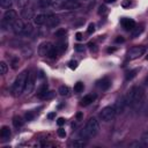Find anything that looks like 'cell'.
Returning <instances> with one entry per match:
<instances>
[{
	"label": "cell",
	"mask_w": 148,
	"mask_h": 148,
	"mask_svg": "<svg viewBox=\"0 0 148 148\" xmlns=\"http://www.w3.org/2000/svg\"><path fill=\"white\" fill-rule=\"evenodd\" d=\"M59 94H60L61 96H67V95L69 94L68 87H67V86H60V87H59Z\"/></svg>",
	"instance_id": "21"
},
{
	"label": "cell",
	"mask_w": 148,
	"mask_h": 148,
	"mask_svg": "<svg viewBox=\"0 0 148 148\" xmlns=\"http://www.w3.org/2000/svg\"><path fill=\"white\" fill-rule=\"evenodd\" d=\"M57 124H58L59 126H62V125L65 124V119H64L62 117H60V118H58V120H57Z\"/></svg>",
	"instance_id": "34"
},
{
	"label": "cell",
	"mask_w": 148,
	"mask_h": 148,
	"mask_svg": "<svg viewBox=\"0 0 148 148\" xmlns=\"http://www.w3.org/2000/svg\"><path fill=\"white\" fill-rule=\"evenodd\" d=\"M16 20V12L13 10V9H8L3 16H2V20H1V27L3 30L8 29V28H12L13 27V23L15 22Z\"/></svg>",
	"instance_id": "4"
},
{
	"label": "cell",
	"mask_w": 148,
	"mask_h": 148,
	"mask_svg": "<svg viewBox=\"0 0 148 148\" xmlns=\"http://www.w3.org/2000/svg\"><path fill=\"white\" fill-rule=\"evenodd\" d=\"M145 52H146L145 46L136 45V46H133L132 49H130V51L127 52V58H128L130 60H134V59L140 58Z\"/></svg>",
	"instance_id": "6"
},
{
	"label": "cell",
	"mask_w": 148,
	"mask_h": 148,
	"mask_svg": "<svg viewBox=\"0 0 148 148\" xmlns=\"http://www.w3.org/2000/svg\"><path fill=\"white\" fill-rule=\"evenodd\" d=\"M87 31H88V34H92V32L95 31V25H94L92 23H90V24L88 25V29H87Z\"/></svg>",
	"instance_id": "31"
},
{
	"label": "cell",
	"mask_w": 148,
	"mask_h": 148,
	"mask_svg": "<svg viewBox=\"0 0 148 148\" xmlns=\"http://www.w3.org/2000/svg\"><path fill=\"white\" fill-rule=\"evenodd\" d=\"M75 36H76V39H77V40H82V38H83L81 32H76V35H75Z\"/></svg>",
	"instance_id": "37"
},
{
	"label": "cell",
	"mask_w": 148,
	"mask_h": 148,
	"mask_svg": "<svg viewBox=\"0 0 148 148\" xmlns=\"http://www.w3.org/2000/svg\"><path fill=\"white\" fill-rule=\"evenodd\" d=\"M138 72H139V69H138V68H134V69L128 71V72L126 73V75H125V80H126V81H131V80H133V79L136 76Z\"/></svg>",
	"instance_id": "19"
},
{
	"label": "cell",
	"mask_w": 148,
	"mask_h": 148,
	"mask_svg": "<svg viewBox=\"0 0 148 148\" xmlns=\"http://www.w3.org/2000/svg\"><path fill=\"white\" fill-rule=\"evenodd\" d=\"M77 1V0H76ZM80 1H88V0H80Z\"/></svg>",
	"instance_id": "43"
},
{
	"label": "cell",
	"mask_w": 148,
	"mask_h": 148,
	"mask_svg": "<svg viewBox=\"0 0 148 148\" xmlns=\"http://www.w3.org/2000/svg\"><path fill=\"white\" fill-rule=\"evenodd\" d=\"M57 134H58L59 138H65V136H66V131H65L64 128L60 127V128L57 131Z\"/></svg>",
	"instance_id": "28"
},
{
	"label": "cell",
	"mask_w": 148,
	"mask_h": 148,
	"mask_svg": "<svg viewBox=\"0 0 148 148\" xmlns=\"http://www.w3.org/2000/svg\"><path fill=\"white\" fill-rule=\"evenodd\" d=\"M81 117H82V113H77V118H79V119H80V118H81Z\"/></svg>",
	"instance_id": "41"
},
{
	"label": "cell",
	"mask_w": 148,
	"mask_h": 148,
	"mask_svg": "<svg viewBox=\"0 0 148 148\" xmlns=\"http://www.w3.org/2000/svg\"><path fill=\"white\" fill-rule=\"evenodd\" d=\"M116 0H105V2H108V3H111V2H114Z\"/></svg>",
	"instance_id": "40"
},
{
	"label": "cell",
	"mask_w": 148,
	"mask_h": 148,
	"mask_svg": "<svg viewBox=\"0 0 148 148\" xmlns=\"http://www.w3.org/2000/svg\"><path fill=\"white\" fill-rule=\"evenodd\" d=\"M121 25L124 27L125 30H133L135 28V22L132 20V18H128V17H124L121 20Z\"/></svg>",
	"instance_id": "11"
},
{
	"label": "cell",
	"mask_w": 148,
	"mask_h": 148,
	"mask_svg": "<svg viewBox=\"0 0 148 148\" xmlns=\"http://www.w3.org/2000/svg\"><path fill=\"white\" fill-rule=\"evenodd\" d=\"M13 124L15 127H21L23 125V119L20 117V116H16L13 118Z\"/></svg>",
	"instance_id": "20"
},
{
	"label": "cell",
	"mask_w": 148,
	"mask_h": 148,
	"mask_svg": "<svg viewBox=\"0 0 148 148\" xmlns=\"http://www.w3.org/2000/svg\"><path fill=\"white\" fill-rule=\"evenodd\" d=\"M116 113H117V110H116L114 105H109V106H105L102 109V111L99 112V118H101V120L108 123L114 118Z\"/></svg>",
	"instance_id": "5"
},
{
	"label": "cell",
	"mask_w": 148,
	"mask_h": 148,
	"mask_svg": "<svg viewBox=\"0 0 148 148\" xmlns=\"http://www.w3.org/2000/svg\"><path fill=\"white\" fill-rule=\"evenodd\" d=\"M86 141L83 140V139H75V140H73L72 142H71V147H74V148H83V147H86Z\"/></svg>",
	"instance_id": "17"
},
{
	"label": "cell",
	"mask_w": 148,
	"mask_h": 148,
	"mask_svg": "<svg viewBox=\"0 0 148 148\" xmlns=\"http://www.w3.org/2000/svg\"><path fill=\"white\" fill-rule=\"evenodd\" d=\"M28 75H29V73H28L27 71H24V72H22V73L16 77V80L14 81L13 87H12V92H13L14 96H20V95L24 91L25 84H27Z\"/></svg>",
	"instance_id": "3"
},
{
	"label": "cell",
	"mask_w": 148,
	"mask_h": 148,
	"mask_svg": "<svg viewBox=\"0 0 148 148\" xmlns=\"http://www.w3.org/2000/svg\"><path fill=\"white\" fill-rule=\"evenodd\" d=\"M141 32H142V28H140V29H138V30H136V31H135V32L133 34V37H136V36H138V35H140Z\"/></svg>",
	"instance_id": "36"
},
{
	"label": "cell",
	"mask_w": 148,
	"mask_h": 148,
	"mask_svg": "<svg viewBox=\"0 0 148 148\" xmlns=\"http://www.w3.org/2000/svg\"><path fill=\"white\" fill-rule=\"evenodd\" d=\"M59 22H60V21H59V17H58V16L52 15V14H49L45 25H47V27H56V25L59 24Z\"/></svg>",
	"instance_id": "12"
},
{
	"label": "cell",
	"mask_w": 148,
	"mask_h": 148,
	"mask_svg": "<svg viewBox=\"0 0 148 148\" xmlns=\"http://www.w3.org/2000/svg\"><path fill=\"white\" fill-rule=\"evenodd\" d=\"M0 5L3 8H9V6L12 5V0H0Z\"/></svg>",
	"instance_id": "27"
},
{
	"label": "cell",
	"mask_w": 148,
	"mask_h": 148,
	"mask_svg": "<svg viewBox=\"0 0 148 148\" xmlns=\"http://www.w3.org/2000/svg\"><path fill=\"white\" fill-rule=\"evenodd\" d=\"M75 50H76V51H79V52H82V51H84V46H83V45L77 44V45H75Z\"/></svg>",
	"instance_id": "33"
},
{
	"label": "cell",
	"mask_w": 148,
	"mask_h": 148,
	"mask_svg": "<svg viewBox=\"0 0 148 148\" xmlns=\"http://www.w3.org/2000/svg\"><path fill=\"white\" fill-rule=\"evenodd\" d=\"M83 89H84V86L82 82H76L74 84V91L75 92H81V91H83Z\"/></svg>",
	"instance_id": "23"
},
{
	"label": "cell",
	"mask_w": 148,
	"mask_h": 148,
	"mask_svg": "<svg viewBox=\"0 0 148 148\" xmlns=\"http://www.w3.org/2000/svg\"><path fill=\"white\" fill-rule=\"evenodd\" d=\"M116 42H117V43H120V42L123 43V42H124V38H123V37H118V38L116 39Z\"/></svg>",
	"instance_id": "39"
},
{
	"label": "cell",
	"mask_w": 148,
	"mask_h": 148,
	"mask_svg": "<svg viewBox=\"0 0 148 148\" xmlns=\"http://www.w3.org/2000/svg\"><path fill=\"white\" fill-rule=\"evenodd\" d=\"M98 132H99V123H98V120L96 118L91 117V118L88 119V121L86 123L84 127L81 130L80 136H81V139L88 140V139L95 136Z\"/></svg>",
	"instance_id": "2"
},
{
	"label": "cell",
	"mask_w": 148,
	"mask_h": 148,
	"mask_svg": "<svg viewBox=\"0 0 148 148\" xmlns=\"http://www.w3.org/2000/svg\"><path fill=\"white\" fill-rule=\"evenodd\" d=\"M52 47H53V45H52L50 42H44V43H42L40 46H39V53H40V56L47 57L49 53H50V51L52 50Z\"/></svg>",
	"instance_id": "8"
},
{
	"label": "cell",
	"mask_w": 148,
	"mask_h": 148,
	"mask_svg": "<svg viewBox=\"0 0 148 148\" xmlns=\"http://www.w3.org/2000/svg\"><path fill=\"white\" fill-rule=\"evenodd\" d=\"M34 87H35V79H34V75L31 73H29L28 79H27V84H25L24 91L28 92V94H30L34 90Z\"/></svg>",
	"instance_id": "10"
},
{
	"label": "cell",
	"mask_w": 148,
	"mask_h": 148,
	"mask_svg": "<svg viewBox=\"0 0 148 148\" xmlns=\"http://www.w3.org/2000/svg\"><path fill=\"white\" fill-rule=\"evenodd\" d=\"M25 119H27V120H32V119H34V113L27 112V113H25Z\"/></svg>",
	"instance_id": "32"
},
{
	"label": "cell",
	"mask_w": 148,
	"mask_h": 148,
	"mask_svg": "<svg viewBox=\"0 0 148 148\" xmlns=\"http://www.w3.org/2000/svg\"><path fill=\"white\" fill-rule=\"evenodd\" d=\"M146 59H147V60H148V54H147V56H146Z\"/></svg>",
	"instance_id": "42"
},
{
	"label": "cell",
	"mask_w": 148,
	"mask_h": 148,
	"mask_svg": "<svg viewBox=\"0 0 148 148\" xmlns=\"http://www.w3.org/2000/svg\"><path fill=\"white\" fill-rule=\"evenodd\" d=\"M67 44L65 43V40H61V42H59L58 43V45H57V49H58V51H60V52H64L65 50H66V46Z\"/></svg>",
	"instance_id": "24"
},
{
	"label": "cell",
	"mask_w": 148,
	"mask_h": 148,
	"mask_svg": "<svg viewBox=\"0 0 148 148\" xmlns=\"http://www.w3.org/2000/svg\"><path fill=\"white\" fill-rule=\"evenodd\" d=\"M54 116H56V112H52V113H49V114H47V118H49V119H52Z\"/></svg>",
	"instance_id": "38"
},
{
	"label": "cell",
	"mask_w": 148,
	"mask_h": 148,
	"mask_svg": "<svg viewBox=\"0 0 148 148\" xmlns=\"http://www.w3.org/2000/svg\"><path fill=\"white\" fill-rule=\"evenodd\" d=\"M96 99V95H92V94H89V95H86L82 99H81V106H87L89 104H91Z\"/></svg>",
	"instance_id": "15"
},
{
	"label": "cell",
	"mask_w": 148,
	"mask_h": 148,
	"mask_svg": "<svg viewBox=\"0 0 148 148\" xmlns=\"http://www.w3.org/2000/svg\"><path fill=\"white\" fill-rule=\"evenodd\" d=\"M56 0H38V6L40 8H49V7H54Z\"/></svg>",
	"instance_id": "16"
},
{
	"label": "cell",
	"mask_w": 148,
	"mask_h": 148,
	"mask_svg": "<svg viewBox=\"0 0 148 148\" xmlns=\"http://www.w3.org/2000/svg\"><path fill=\"white\" fill-rule=\"evenodd\" d=\"M111 86V81L109 80V77H103L102 80L97 81V87L101 89V90H108Z\"/></svg>",
	"instance_id": "13"
},
{
	"label": "cell",
	"mask_w": 148,
	"mask_h": 148,
	"mask_svg": "<svg viewBox=\"0 0 148 148\" xmlns=\"http://www.w3.org/2000/svg\"><path fill=\"white\" fill-rule=\"evenodd\" d=\"M7 71H8V66H7V64H6L5 61H0V74L3 75V74L7 73Z\"/></svg>",
	"instance_id": "22"
},
{
	"label": "cell",
	"mask_w": 148,
	"mask_h": 148,
	"mask_svg": "<svg viewBox=\"0 0 148 148\" xmlns=\"http://www.w3.org/2000/svg\"><path fill=\"white\" fill-rule=\"evenodd\" d=\"M81 6V3L76 0H65V1H60V7L65 8V9H69V10H73V9H77L79 7Z\"/></svg>",
	"instance_id": "7"
},
{
	"label": "cell",
	"mask_w": 148,
	"mask_h": 148,
	"mask_svg": "<svg viewBox=\"0 0 148 148\" xmlns=\"http://www.w3.org/2000/svg\"><path fill=\"white\" fill-rule=\"evenodd\" d=\"M68 66H69V68H71V69H75V68H76V66H77V61L72 60V61H69V62H68Z\"/></svg>",
	"instance_id": "30"
},
{
	"label": "cell",
	"mask_w": 148,
	"mask_h": 148,
	"mask_svg": "<svg viewBox=\"0 0 148 148\" xmlns=\"http://www.w3.org/2000/svg\"><path fill=\"white\" fill-rule=\"evenodd\" d=\"M130 147H143V143L142 142H139V141H133L132 143H130Z\"/></svg>",
	"instance_id": "29"
},
{
	"label": "cell",
	"mask_w": 148,
	"mask_h": 148,
	"mask_svg": "<svg viewBox=\"0 0 148 148\" xmlns=\"http://www.w3.org/2000/svg\"><path fill=\"white\" fill-rule=\"evenodd\" d=\"M13 30L16 32V34H23V31H24V28H25V24L21 21V20H18V18H16L15 20V22L13 23Z\"/></svg>",
	"instance_id": "9"
},
{
	"label": "cell",
	"mask_w": 148,
	"mask_h": 148,
	"mask_svg": "<svg viewBox=\"0 0 148 148\" xmlns=\"http://www.w3.org/2000/svg\"><path fill=\"white\" fill-rule=\"evenodd\" d=\"M47 15L49 14H38L34 17V22L37 25H45L46 20H47Z\"/></svg>",
	"instance_id": "14"
},
{
	"label": "cell",
	"mask_w": 148,
	"mask_h": 148,
	"mask_svg": "<svg viewBox=\"0 0 148 148\" xmlns=\"http://www.w3.org/2000/svg\"><path fill=\"white\" fill-rule=\"evenodd\" d=\"M0 136L3 140H8L9 136H10V128L8 126H2L1 127V131H0Z\"/></svg>",
	"instance_id": "18"
},
{
	"label": "cell",
	"mask_w": 148,
	"mask_h": 148,
	"mask_svg": "<svg viewBox=\"0 0 148 148\" xmlns=\"http://www.w3.org/2000/svg\"><path fill=\"white\" fill-rule=\"evenodd\" d=\"M141 142L143 143V146H147L148 147V132H145L141 135Z\"/></svg>",
	"instance_id": "26"
},
{
	"label": "cell",
	"mask_w": 148,
	"mask_h": 148,
	"mask_svg": "<svg viewBox=\"0 0 148 148\" xmlns=\"http://www.w3.org/2000/svg\"><path fill=\"white\" fill-rule=\"evenodd\" d=\"M143 98H145V92H143L142 87L135 86L128 90L126 98H125V103L132 108H136L142 104Z\"/></svg>",
	"instance_id": "1"
},
{
	"label": "cell",
	"mask_w": 148,
	"mask_h": 148,
	"mask_svg": "<svg viewBox=\"0 0 148 148\" xmlns=\"http://www.w3.org/2000/svg\"><path fill=\"white\" fill-rule=\"evenodd\" d=\"M65 35H66V30L65 29H59L54 34V36L58 37V38H62V37H65Z\"/></svg>",
	"instance_id": "25"
},
{
	"label": "cell",
	"mask_w": 148,
	"mask_h": 148,
	"mask_svg": "<svg viewBox=\"0 0 148 148\" xmlns=\"http://www.w3.org/2000/svg\"><path fill=\"white\" fill-rule=\"evenodd\" d=\"M98 13H99V14H104V13H106V7H105V6H101Z\"/></svg>",
	"instance_id": "35"
}]
</instances>
